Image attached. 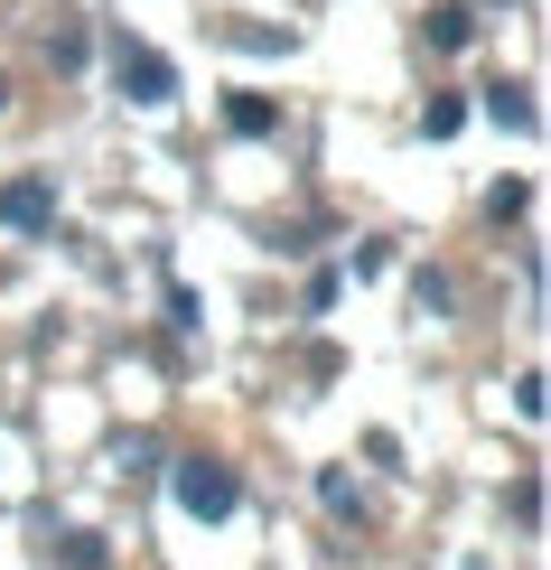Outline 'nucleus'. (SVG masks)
<instances>
[{
	"mask_svg": "<svg viewBox=\"0 0 551 570\" xmlns=\"http://www.w3.org/2000/svg\"><path fill=\"white\" fill-rule=\"evenodd\" d=\"M169 495H178V514H197V524H225V514L244 505V487H234L225 459H178L169 468Z\"/></svg>",
	"mask_w": 551,
	"mask_h": 570,
	"instance_id": "obj_1",
	"label": "nucleus"
},
{
	"mask_svg": "<svg viewBox=\"0 0 551 570\" xmlns=\"http://www.w3.org/2000/svg\"><path fill=\"white\" fill-rule=\"evenodd\" d=\"M112 85H122L131 104H169V94H178V66L159 57V47H140V38H112Z\"/></svg>",
	"mask_w": 551,
	"mask_h": 570,
	"instance_id": "obj_2",
	"label": "nucleus"
},
{
	"mask_svg": "<svg viewBox=\"0 0 551 570\" xmlns=\"http://www.w3.org/2000/svg\"><path fill=\"white\" fill-rule=\"evenodd\" d=\"M0 225H10V234H47V225H57V178H0Z\"/></svg>",
	"mask_w": 551,
	"mask_h": 570,
	"instance_id": "obj_3",
	"label": "nucleus"
},
{
	"mask_svg": "<svg viewBox=\"0 0 551 570\" xmlns=\"http://www.w3.org/2000/svg\"><path fill=\"white\" fill-rule=\"evenodd\" d=\"M486 122L533 131V122H542V112H533V85H486Z\"/></svg>",
	"mask_w": 551,
	"mask_h": 570,
	"instance_id": "obj_4",
	"label": "nucleus"
},
{
	"mask_svg": "<svg viewBox=\"0 0 551 570\" xmlns=\"http://www.w3.org/2000/svg\"><path fill=\"white\" fill-rule=\"evenodd\" d=\"M225 122L244 131V140H272V131H281V104H272V94H234V104H225Z\"/></svg>",
	"mask_w": 551,
	"mask_h": 570,
	"instance_id": "obj_5",
	"label": "nucleus"
},
{
	"mask_svg": "<svg viewBox=\"0 0 551 570\" xmlns=\"http://www.w3.org/2000/svg\"><path fill=\"white\" fill-rule=\"evenodd\" d=\"M421 29H430V47H468V38H476V10H459V0H440V10H430Z\"/></svg>",
	"mask_w": 551,
	"mask_h": 570,
	"instance_id": "obj_6",
	"label": "nucleus"
},
{
	"mask_svg": "<svg viewBox=\"0 0 551 570\" xmlns=\"http://www.w3.org/2000/svg\"><path fill=\"white\" fill-rule=\"evenodd\" d=\"M459 122H468L459 94H430V104H421V131H430V140H459Z\"/></svg>",
	"mask_w": 551,
	"mask_h": 570,
	"instance_id": "obj_7",
	"label": "nucleus"
},
{
	"mask_svg": "<svg viewBox=\"0 0 551 570\" xmlns=\"http://www.w3.org/2000/svg\"><path fill=\"white\" fill-rule=\"evenodd\" d=\"M47 57H57V66H85V19H57V29H47Z\"/></svg>",
	"mask_w": 551,
	"mask_h": 570,
	"instance_id": "obj_8",
	"label": "nucleus"
},
{
	"mask_svg": "<svg viewBox=\"0 0 551 570\" xmlns=\"http://www.w3.org/2000/svg\"><path fill=\"white\" fill-rule=\"evenodd\" d=\"M318 505L327 514H355V478H346V468H318Z\"/></svg>",
	"mask_w": 551,
	"mask_h": 570,
	"instance_id": "obj_9",
	"label": "nucleus"
},
{
	"mask_svg": "<svg viewBox=\"0 0 551 570\" xmlns=\"http://www.w3.org/2000/svg\"><path fill=\"white\" fill-rule=\"evenodd\" d=\"M523 206H533V187H523V178H505V187H495V197H486V216H495V225H514Z\"/></svg>",
	"mask_w": 551,
	"mask_h": 570,
	"instance_id": "obj_10",
	"label": "nucleus"
},
{
	"mask_svg": "<svg viewBox=\"0 0 551 570\" xmlns=\"http://www.w3.org/2000/svg\"><path fill=\"white\" fill-rule=\"evenodd\" d=\"M112 552H104V533H66V570H104Z\"/></svg>",
	"mask_w": 551,
	"mask_h": 570,
	"instance_id": "obj_11",
	"label": "nucleus"
},
{
	"mask_svg": "<svg viewBox=\"0 0 551 570\" xmlns=\"http://www.w3.org/2000/svg\"><path fill=\"white\" fill-rule=\"evenodd\" d=\"M412 299L430 308V318H440V308H449V272H421V281H412Z\"/></svg>",
	"mask_w": 551,
	"mask_h": 570,
	"instance_id": "obj_12",
	"label": "nucleus"
},
{
	"mask_svg": "<svg viewBox=\"0 0 551 570\" xmlns=\"http://www.w3.org/2000/svg\"><path fill=\"white\" fill-rule=\"evenodd\" d=\"M0 112H10V76H0Z\"/></svg>",
	"mask_w": 551,
	"mask_h": 570,
	"instance_id": "obj_13",
	"label": "nucleus"
},
{
	"mask_svg": "<svg viewBox=\"0 0 551 570\" xmlns=\"http://www.w3.org/2000/svg\"><path fill=\"white\" fill-rule=\"evenodd\" d=\"M486 10H514V0H486Z\"/></svg>",
	"mask_w": 551,
	"mask_h": 570,
	"instance_id": "obj_14",
	"label": "nucleus"
}]
</instances>
